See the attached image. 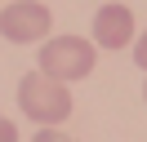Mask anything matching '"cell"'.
<instances>
[{"label":"cell","mask_w":147,"mask_h":142,"mask_svg":"<svg viewBox=\"0 0 147 142\" xmlns=\"http://www.w3.org/2000/svg\"><path fill=\"white\" fill-rule=\"evenodd\" d=\"M18 107L22 115H31L36 124H45V129H58V124L71 115V89L63 84V80L45 76V71H27V76L18 80Z\"/></svg>","instance_id":"obj_1"},{"label":"cell","mask_w":147,"mask_h":142,"mask_svg":"<svg viewBox=\"0 0 147 142\" xmlns=\"http://www.w3.org/2000/svg\"><path fill=\"white\" fill-rule=\"evenodd\" d=\"M94 62H98V44L85 40V36H49L40 44V71L63 80V84L85 80L94 71Z\"/></svg>","instance_id":"obj_2"},{"label":"cell","mask_w":147,"mask_h":142,"mask_svg":"<svg viewBox=\"0 0 147 142\" xmlns=\"http://www.w3.org/2000/svg\"><path fill=\"white\" fill-rule=\"evenodd\" d=\"M49 27H54V13H49V5H40V0H9V5L0 9V36L9 44L49 40Z\"/></svg>","instance_id":"obj_3"},{"label":"cell","mask_w":147,"mask_h":142,"mask_svg":"<svg viewBox=\"0 0 147 142\" xmlns=\"http://www.w3.org/2000/svg\"><path fill=\"white\" fill-rule=\"evenodd\" d=\"M134 40V13L129 5H102L94 13V44L98 49H125Z\"/></svg>","instance_id":"obj_4"},{"label":"cell","mask_w":147,"mask_h":142,"mask_svg":"<svg viewBox=\"0 0 147 142\" xmlns=\"http://www.w3.org/2000/svg\"><path fill=\"white\" fill-rule=\"evenodd\" d=\"M36 142H76V138H71V133H63V129H40Z\"/></svg>","instance_id":"obj_5"},{"label":"cell","mask_w":147,"mask_h":142,"mask_svg":"<svg viewBox=\"0 0 147 142\" xmlns=\"http://www.w3.org/2000/svg\"><path fill=\"white\" fill-rule=\"evenodd\" d=\"M0 142H18V124L0 115Z\"/></svg>","instance_id":"obj_6"},{"label":"cell","mask_w":147,"mask_h":142,"mask_svg":"<svg viewBox=\"0 0 147 142\" xmlns=\"http://www.w3.org/2000/svg\"><path fill=\"white\" fill-rule=\"evenodd\" d=\"M134 62H138V71H147V31H143V40L134 44Z\"/></svg>","instance_id":"obj_7"},{"label":"cell","mask_w":147,"mask_h":142,"mask_svg":"<svg viewBox=\"0 0 147 142\" xmlns=\"http://www.w3.org/2000/svg\"><path fill=\"white\" fill-rule=\"evenodd\" d=\"M143 98H147V84H143Z\"/></svg>","instance_id":"obj_8"}]
</instances>
